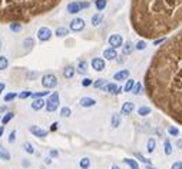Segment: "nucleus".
Masks as SVG:
<instances>
[{"label":"nucleus","instance_id":"obj_1","mask_svg":"<svg viewBox=\"0 0 182 169\" xmlns=\"http://www.w3.org/2000/svg\"><path fill=\"white\" fill-rule=\"evenodd\" d=\"M47 112H55L57 108H59V93L57 92H53L49 99L46 100V105H44Z\"/></svg>","mask_w":182,"mask_h":169},{"label":"nucleus","instance_id":"obj_2","mask_svg":"<svg viewBox=\"0 0 182 169\" xmlns=\"http://www.w3.org/2000/svg\"><path fill=\"white\" fill-rule=\"evenodd\" d=\"M42 84H43L46 89H52V88H56L57 86V78L55 74L49 73V74H44L42 78Z\"/></svg>","mask_w":182,"mask_h":169},{"label":"nucleus","instance_id":"obj_3","mask_svg":"<svg viewBox=\"0 0 182 169\" xmlns=\"http://www.w3.org/2000/svg\"><path fill=\"white\" fill-rule=\"evenodd\" d=\"M52 37V30L49 27H40L37 30V39L40 42H47Z\"/></svg>","mask_w":182,"mask_h":169},{"label":"nucleus","instance_id":"obj_4","mask_svg":"<svg viewBox=\"0 0 182 169\" xmlns=\"http://www.w3.org/2000/svg\"><path fill=\"white\" fill-rule=\"evenodd\" d=\"M109 44H111V48L113 49H118V48H122V44H123V39H122L121 34H112L109 37Z\"/></svg>","mask_w":182,"mask_h":169},{"label":"nucleus","instance_id":"obj_5","mask_svg":"<svg viewBox=\"0 0 182 169\" xmlns=\"http://www.w3.org/2000/svg\"><path fill=\"white\" fill-rule=\"evenodd\" d=\"M85 29V20L81 19V17H76L73 20L70 22V30L73 32H81Z\"/></svg>","mask_w":182,"mask_h":169},{"label":"nucleus","instance_id":"obj_6","mask_svg":"<svg viewBox=\"0 0 182 169\" xmlns=\"http://www.w3.org/2000/svg\"><path fill=\"white\" fill-rule=\"evenodd\" d=\"M92 68L95 69L96 72H102V70H105V60L102 58H95V59H92Z\"/></svg>","mask_w":182,"mask_h":169},{"label":"nucleus","instance_id":"obj_7","mask_svg":"<svg viewBox=\"0 0 182 169\" xmlns=\"http://www.w3.org/2000/svg\"><path fill=\"white\" fill-rule=\"evenodd\" d=\"M29 131H30V133H33L36 138H46V136H47V131L39 128V126H30Z\"/></svg>","mask_w":182,"mask_h":169},{"label":"nucleus","instance_id":"obj_8","mask_svg":"<svg viewBox=\"0 0 182 169\" xmlns=\"http://www.w3.org/2000/svg\"><path fill=\"white\" fill-rule=\"evenodd\" d=\"M103 58L106 60H115V59L118 58V53H116V49L113 48H108L103 50Z\"/></svg>","mask_w":182,"mask_h":169},{"label":"nucleus","instance_id":"obj_9","mask_svg":"<svg viewBox=\"0 0 182 169\" xmlns=\"http://www.w3.org/2000/svg\"><path fill=\"white\" fill-rule=\"evenodd\" d=\"M135 109V105L132 103V102H125L123 105H122V109H121V113L122 115H131L132 112Z\"/></svg>","mask_w":182,"mask_h":169},{"label":"nucleus","instance_id":"obj_10","mask_svg":"<svg viewBox=\"0 0 182 169\" xmlns=\"http://www.w3.org/2000/svg\"><path fill=\"white\" fill-rule=\"evenodd\" d=\"M82 9H81V4H79V2H72V3L68 4V12L70 14H76L79 13Z\"/></svg>","mask_w":182,"mask_h":169},{"label":"nucleus","instance_id":"obj_11","mask_svg":"<svg viewBox=\"0 0 182 169\" xmlns=\"http://www.w3.org/2000/svg\"><path fill=\"white\" fill-rule=\"evenodd\" d=\"M79 103H81L82 108H92V106L96 105V100L92 98H82L81 100H79Z\"/></svg>","mask_w":182,"mask_h":169},{"label":"nucleus","instance_id":"obj_12","mask_svg":"<svg viewBox=\"0 0 182 169\" xmlns=\"http://www.w3.org/2000/svg\"><path fill=\"white\" fill-rule=\"evenodd\" d=\"M44 105H46V102L42 98H37V99H34L33 103H32V109H33V110H40V109L44 108Z\"/></svg>","mask_w":182,"mask_h":169},{"label":"nucleus","instance_id":"obj_13","mask_svg":"<svg viewBox=\"0 0 182 169\" xmlns=\"http://www.w3.org/2000/svg\"><path fill=\"white\" fill-rule=\"evenodd\" d=\"M76 72L81 74H86L88 73V62L86 60H81L76 66Z\"/></svg>","mask_w":182,"mask_h":169},{"label":"nucleus","instance_id":"obj_14","mask_svg":"<svg viewBox=\"0 0 182 169\" xmlns=\"http://www.w3.org/2000/svg\"><path fill=\"white\" fill-rule=\"evenodd\" d=\"M128 78H129V70H126V69L115 73V76H113L115 80H128Z\"/></svg>","mask_w":182,"mask_h":169},{"label":"nucleus","instance_id":"obj_15","mask_svg":"<svg viewBox=\"0 0 182 169\" xmlns=\"http://www.w3.org/2000/svg\"><path fill=\"white\" fill-rule=\"evenodd\" d=\"M75 72H76V69H75L73 66H66V68L63 69V76L66 79H72L73 78V74H75Z\"/></svg>","mask_w":182,"mask_h":169},{"label":"nucleus","instance_id":"obj_16","mask_svg":"<svg viewBox=\"0 0 182 169\" xmlns=\"http://www.w3.org/2000/svg\"><path fill=\"white\" fill-rule=\"evenodd\" d=\"M102 89L105 92H108V93H113V95H116V92H118V86L115 83H106Z\"/></svg>","mask_w":182,"mask_h":169},{"label":"nucleus","instance_id":"obj_17","mask_svg":"<svg viewBox=\"0 0 182 169\" xmlns=\"http://www.w3.org/2000/svg\"><path fill=\"white\" fill-rule=\"evenodd\" d=\"M121 125V115L119 113H113L111 118V126L112 128H118Z\"/></svg>","mask_w":182,"mask_h":169},{"label":"nucleus","instance_id":"obj_18","mask_svg":"<svg viewBox=\"0 0 182 169\" xmlns=\"http://www.w3.org/2000/svg\"><path fill=\"white\" fill-rule=\"evenodd\" d=\"M102 20H103V14L96 13V14H93V17H92V24H93V26H99V24L102 23Z\"/></svg>","mask_w":182,"mask_h":169},{"label":"nucleus","instance_id":"obj_19","mask_svg":"<svg viewBox=\"0 0 182 169\" xmlns=\"http://www.w3.org/2000/svg\"><path fill=\"white\" fill-rule=\"evenodd\" d=\"M155 148H156V141L153 138H149L148 139V143H146V149H148V152L152 153L153 151H155Z\"/></svg>","mask_w":182,"mask_h":169},{"label":"nucleus","instance_id":"obj_20","mask_svg":"<svg viewBox=\"0 0 182 169\" xmlns=\"http://www.w3.org/2000/svg\"><path fill=\"white\" fill-rule=\"evenodd\" d=\"M164 152H165L166 156L172 155V145L169 142V139H165V142H164Z\"/></svg>","mask_w":182,"mask_h":169},{"label":"nucleus","instance_id":"obj_21","mask_svg":"<svg viewBox=\"0 0 182 169\" xmlns=\"http://www.w3.org/2000/svg\"><path fill=\"white\" fill-rule=\"evenodd\" d=\"M0 159L2 161H10V153L7 149H4L3 146H0Z\"/></svg>","mask_w":182,"mask_h":169},{"label":"nucleus","instance_id":"obj_22","mask_svg":"<svg viewBox=\"0 0 182 169\" xmlns=\"http://www.w3.org/2000/svg\"><path fill=\"white\" fill-rule=\"evenodd\" d=\"M123 162L126 163V165L129 166L131 169H139V165H138V162H136L135 159H129V158H125L123 159Z\"/></svg>","mask_w":182,"mask_h":169},{"label":"nucleus","instance_id":"obj_23","mask_svg":"<svg viewBox=\"0 0 182 169\" xmlns=\"http://www.w3.org/2000/svg\"><path fill=\"white\" fill-rule=\"evenodd\" d=\"M55 34H56L57 37H65L69 34V29H66V27H57Z\"/></svg>","mask_w":182,"mask_h":169},{"label":"nucleus","instance_id":"obj_24","mask_svg":"<svg viewBox=\"0 0 182 169\" xmlns=\"http://www.w3.org/2000/svg\"><path fill=\"white\" fill-rule=\"evenodd\" d=\"M79 166H81L82 169H89V168H91V159H89V158H82L81 162H79Z\"/></svg>","mask_w":182,"mask_h":169},{"label":"nucleus","instance_id":"obj_25","mask_svg":"<svg viewBox=\"0 0 182 169\" xmlns=\"http://www.w3.org/2000/svg\"><path fill=\"white\" fill-rule=\"evenodd\" d=\"M151 113V108L149 106H141V108L138 109V115L139 116H146Z\"/></svg>","mask_w":182,"mask_h":169},{"label":"nucleus","instance_id":"obj_26","mask_svg":"<svg viewBox=\"0 0 182 169\" xmlns=\"http://www.w3.org/2000/svg\"><path fill=\"white\" fill-rule=\"evenodd\" d=\"M13 118H14V113H13V112H7L6 115L3 116V119H2V123H3V125H7V123H9V122H10Z\"/></svg>","mask_w":182,"mask_h":169},{"label":"nucleus","instance_id":"obj_27","mask_svg":"<svg viewBox=\"0 0 182 169\" xmlns=\"http://www.w3.org/2000/svg\"><path fill=\"white\" fill-rule=\"evenodd\" d=\"M23 149H24V152L30 153V155H33V153H34V148H33V145H32L30 142H24L23 143Z\"/></svg>","mask_w":182,"mask_h":169},{"label":"nucleus","instance_id":"obj_28","mask_svg":"<svg viewBox=\"0 0 182 169\" xmlns=\"http://www.w3.org/2000/svg\"><path fill=\"white\" fill-rule=\"evenodd\" d=\"M95 6H96V9H98L99 12L103 10L105 7H106V0H96V2H95Z\"/></svg>","mask_w":182,"mask_h":169},{"label":"nucleus","instance_id":"obj_29","mask_svg":"<svg viewBox=\"0 0 182 169\" xmlns=\"http://www.w3.org/2000/svg\"><path fill=\"white\" fill-rule=\"evenodd\" d=\"M131 92L133 93V95H141V93H142V84L141 83H135Z\"/></svg>","mask_w":182,"mask_h":169},{"label":"nucleus","instance_id":"obj_30","mask_svg":"<svg viewBox=\"0 0 182 169\" xmlns=\"http://www.w3.org/2000/svg\"><path fill=\"white\" fill-rule=\"evenodd\" d=\"M72 115V110H70V108H68V106H65V108H62V110H60V116L62 118H69V116Z\"/></svg>","mask_w":182,"mask_h":169},{"label":"nucleus","instance_id":"obj_31","mask_svg":"<svg viewBox=\"0 0 182 169\" xmlns=\"http://www.w3.org/2000/svg\"><path fill=\"white\" fill-rule=\"evenodd\" d=\"M105 84H106V79H98V80L93 82V86L96 89H102Z\"/></svg>","mask_w":182,"mask_h":169},{"label":"nucleus","instance_id":"obj_32","mask_svg":"<svg viewBox=\"0 0 182 169\" xmlns=\"http://www.w3.org/2000/svg\"><path fill=\"white\" fill-rule=\"evenodd\" d=\"M132 50H133V44L131 42H126L125 46H123V54H129Z\"/></svg>","mask_w":182,"mask_h":169},{"label":"nucleus","instance_id":"obj_33","mask_svg":"<svg viewBox=\"0 0 182 169\" xmlns=\"http://www.w3.org/2000/svg\"><path fill=\"white\" fill-rule=\"evenodd\" d=\"M7 66H9V62H7V59L4 58V56H0V70H4V69H7Z\"/></svg>","mask_w":182,"mask_h":169},{"label":"nucleus","instance_id":"obj_34","mask_svg":"<svg viewBox=\"0 0 182 169\" xmlns=\"http://www.w3.org/2000/svg\"><path fill=\"white\" fill-rule=\"evenodd\" d=\"M133 84H135V80H132V79H128V82H126L125 88H123V90L125 92H131L132 88H133Z\"/></svg>","mask_w":182,"mask_h":169},{"label":"nucleus","instance_id":"obj_35","mask_svg":"<svg viewBox=\"0 0 182 169\" xmlns=\"http://www.w3.org/2000/svg\"><path fill=\"white\" fill-rule=\"evenodd\" d=\"M168 133H169V135H172V136H179V129L175 128V126H169Z\"/></svg>","mask_w":182,"mask_h":169},{"label":"nucleus","instance_id":"obj_36","mask_svg":"<svg viewBox=\"0 0 182 169\" xmlns=\"http://www.w3.org/2000/svg\"><path fill=\"white\" fill-rule=\"evenodd\" d=\"M32 93H33V92H30V90H23V92H20L17 96H19V99H27L29 96H32Z\"/></svg>","mask_w":182,"mask_h":169},{"label":"nucleus","instance_id":"obj_37","mask_svg":"<svg viewBox=\"0 0 182 169\" xmlns=\"http://www.w3.org/2000/svg\"><path fill=\"white\" fill-rule=\"evenodd\" d=\"M49 95V92L47 90H43V92H36V93H32V98L33 99H37V98H43V96Z\"/></svg>","mask_w":182,"mask_h":169},{"label":"nucleus","instance_id":"obj_38","mask_svg":"<svg viewBox=\"0 0 182 169\" xmlns=\"http://www.w3.org/2000/svg\"><path fill=\"white\" fill-rule=\"evenodd\" d=\"M10 30L12 32H20L22 30V24L20 23H10Z\"/></svg>","mask_w":182,"mask_h":169},{"label":"nucleus","instance_id":"obj_39","mask_svg":"<svg viewBox=\"0 0 182 169\" xmlns=\"http://www.w3.org/2000/svg\"><path fill=\"white\" fill-rule=\"evenodd\" d=\"M136 158H138L139 161H141V162L145 163V165H151V161H149L148 158H145L143 155H141V153H136Z\"/></svg>","mask_w":182,"mask_h":169},{"label":"nucleus","instance_id":"obj_40","mask_svg":"<svg viewBox=\"0 0 182 169\" xmlns=\"http://www.w3.org/2000/svg\"><path fill=\"white\" fill-rule=\"evenodd\" d=\"M16 98H17V93H13V92H12V93H7L3 99H4V102H12L13 99H16Z\"/></svg>","mask_w":182,"mask_h":169},{"label":"nucleus","instance_id":"obj_41","mask_svg":"<svg viewBox=\"0 0 182 169\" xmlns=\"http://www.w3.org/2000/svg\"><path fill=\"white\" fill-rule=\"evenodd\" d=\"M145 48H146V43L143 40H139L138 43H136V46H135V49H138V50H143Z\"/></svg>","mask_w":182,"mask_h":169},{"label":"nucleus","instance_id":"obj_42","mask_svg":"<svg viewBox=\"0 0 182 169\" xmlns=\"http://www.w3.org/2000/svg\"><path fill=\"white\" fill-rule=\"evenodd\" d=\"M91 84H93V80H92L91 78H85L83 80H82V86H85V88H86V86H91Z\"/></svg>","mask_w":182,"mask_h":169},{"label":"nucleus","instance_id":"obj_43","mask_svg":"<svg viewBox=\"0 0 182 169\" xmlns=\"http://www.w3.org/2000/svg\"><path fill=\"white\" fill-rule=\"evenodd\" d=\"M33 39H30V37H27V39H24V42H23V44L26 46V48H32L33 46Z\"/></svg>","mask_w":182,"mask_h":169},{"label":"nucleus","instance_id":"obj_44","mask_svg":"<svg viewBox=\"0 0 182 169\" xmlns=\"http://www.w3.org/2000/svg\"><path fill=\"white\" fill-rule=\"evenodd\" d=\"M16 142V131H12L10 135H9V143H14Z\"/></svg>","mask_w":182,"mask_h":169},{"label":"nucleus","instance_id":"obj_45","mask_svg":"<svg viewBox=\"0 0 182 169\" xmlns=\"http://www.w3.org/2000/svg\"><path fill=\"white\" fill-rule=\"evenodd\" d=\"M49 155H50V158H57V156H59V152H57L56 149H50Z\"/></svg>","mask_w":182,"mask_h":169},{"label":"nucleus","instance_id":"obj_46","mask_svg":"<svg viewBox=\"0 0 182 169\" xmlns=\"http://www.w3.org/2000/svg\"><path fill=\"white\" fill-rule=\"evenodd\" d=\"M171 169H182V162L181 161H178V162H175L174 165H172Z\"/></svg>","mask_w":182,"mask_h":169},{"label":"nucleus","instance_id":"obj_47","mask_svg":"<svg viewBox=\"0 0 182 169\" xmlns=\"http://www.w3.org/2000/svg\"><path fill=\"white\" fill-rule=\"evenodd\" d=\"M81 9H89V6H91V3L89 2H81Z\"/></svg>","mask_w":182,"mask_h":169},{"label":"nucleus","instance_id":"obj_48","mask_svg":"<svg viewBox=\"0 0 182 169\" xmlns=\"http://www.w3.org/2000/svg\"><path fill=\"white\" fill-rule=\"evenodd\" d=\"M36 76H37V72H30V73L27 74V78L30 79V80H32V79H34Z\"/></svg>","mask_w":182,"mask_h":169},{"label":"nucleus","instance_id":"obj_49","mask_svg":"<svg viewBox=\"0 0 182 169\" xmlns=\"http://www.w3.org/2000/svg\"><path fill=\"white\" fill-rule=\"evenodd\" d=\"M50 131L52 132H55V131H57V122H53L50 125Z\"/></svg>","mask_w":182,"mask_h":169},{"label":"nucleus","instance_id":"obj_50","mask_svg":"<svg viewBox=\"0 0 182 169\" xmlns=\"http://www.w3.org/2000/svg\"><path fill=\"white\" fill-rule=\"evenodd\" d=\"M22 165H23L24 168H29V166H30V162H29L27 159H23V161H22Z\"/></svg>","mask_w":182,"mask_h":169},{"label":"nucleus","instance_id":"obj_51","mask_svg":"<svg viewBox=\"0 0 182 169\" xmlns=\"http://www.w3.org/2000/svg\"><path fill=\"white\" fill-rule=\"evenodd\" d=\"M162 42H165V39H164V37H162V39H156V40H153V44L156 46V44H161Z\"/></svg>","mask_w":182,"mask_h":169},{"label":"nucleus","instance_id":"obj_52","mask_svg":"<svg viewBox=\"0 0 182 169\" xmlns=\"http://www.w3.org/2000/svg\"><path fill=\"white\" fill-rule=\"evenodd\" d=\"M176 146H178L179 149H182V139H178V141H176Z\"/></svg>","mask_w":182,"mask_h":169},{"label":"nucleus","instance_id":"obj_53","mask_svg":"<svg viewBox=\"0 0 182 169\" xmlns=\"http://www.w3.org/2000/svg\"><path fill=\"white\" fill-rule=\"evenodd\" d=\"M4 88H6V84H4V83H2V82H0V95H2V92L4 90Z\"/></svg>","mask_w":182,"mask_h":169},{"label":"nucleus","instance_id":"obj_54","mask_svg":"<svg viewBox=\"0 0 182 169\" xmlns=\"http://www.w3.org/2000/svg\"><path fill=\"white\" fill-rule=\"evenodd\" d=\"M44 163H46V165H50V163H52V158H46V159H44Z\"/></svg>","mask_w":182,"mask_h":169},{"label":"nucleus","instance_id":"obj_55","mask_svg":"<svg viewBox=\"0 0 182 169\" xmlns=\"http://www.w3.org/2000/svg\"><path fill=\"white\" fill-rule=\"evenodd\" d=\"M3 133H4V128H3V126H0V138H2Z\"/></svg>","mask_w":182,"mask_h":169},{"label":"nucleus","instance_id":"obj_56","mask_svg":"<svg viewBox=\"0 0 182 169\" xmlns=\"http://www.w3.org/2000/svg\"><path fill=\"white\" fill-rule=\"evenodd\" d=\"M166 3H169V4H174V3H175V0H166Z\"/></svg>","mask_w":182,"mask_h":169},{"label":"nucleus","instance_id":"obj_57","mask_svg":"<svg viewBox=\"0 0 182 169\" xmlns=\"http://www.w3.org/2000/svg\"><path fill=\"white\" fill-rule=\"evenodd\" d=\"M146 169H156V168H153L152 165H146Z\"/></svg>","mask_w":182,"mask_h":169},{"label":"nucleus","instance_id":"obj_58","mask_svg":"<svg viewBox=\"0 0 182 169\" xmlns=\"http://www.w3.org/2000/svg\"><path fill=\"white\" fill-rule=\"evenodd\" d=\"M111 169H121V168H119V166L118 165H113V166H112V168Z\"/></svg>","mask_w":182,"mask_h":169},{"label":"nucleus","instance_id":"obj_59","mask_svg":"<svg viewBox=\"0 0 182 169\" xmlns=\"http://www.w3.org/2000/svg\"><path fill=\"white\" fill-rule=\"evenodd\" d=\"M0 46H2V44H0Z\"/></svg>","mask_w":182,"mask_h":169}]
</instances>
